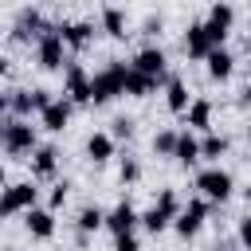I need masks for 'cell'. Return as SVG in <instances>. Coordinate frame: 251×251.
I'll list each match as a JSON object with an SVG mask.
<instances>
[{
  "mask_svg": "<svg viewBox=\"0 0 251 251\" xmlns=\"http://www.w3.org/2000/svg\"><path fill=\"white\" fill-rule=\"evenodd\" d=\"M196 188H200V196H204L208 204H224V200L235 192V180H231V173H227V169L208 165V169H200V173H196Z\"/></svg>",
  "mask_w": 251,
  "mask_h": 251,
  "instance_id": "cell-1",
  "label": "cell"
},
{
  "mask_svg": "<svg viewBox=\"0 0 251 251\" xmlns=\"http://www.w3.org/2000/svg\"><path fill=\"white\" fill-rule=\"evenodd\" d=\"M126 71H129V67L114 59L110 67H102L98 75H90V102H98V106H102V102L118 98V94H122V82H126Z\"/></svg>",
  "mask_w": 251,
  "mask_h": 251,
  "instance_id": "cell-2",
  "label": "cell"
},
{
  "mask_svg": "<svg viewBox=\"0 0 251 251\" xmlns=\"http://www.w3.org/2000/svg\"><path fill=\"white\" fill-rule=\"evenodd\" d=\"M35 59L43 71H59L63 67V35H59V24H47L43 35L35 39Z\"/></svg>",
  "mask_w": 251,
  "mask_h": 251,
  "instance_id": "cell-3",
  "label": "cell"
},
{
  "mask_svg": "<svg viewBox=\"0 0 251 251\" xmlns=\"http://www.w3.org/2000/svg\"><path fill=\"white\" fill-rule=\"evenodd\" d=\"M12 157H24V153H35V126L31 122H20V118H8V129H4V141H0Z\"/></svg>",
  "mask_w": 251,
  "mask_h": 251,
  "instance_id": "cell-4",
  "label": "cell"
},
{
  "mask_svg": "<svg viewBox=\"0 0 251 251\" xmlns=\"http://www.w3.org/2000/svg\"><path fill=\"white\" fill-rule=\"evenodd\" d=\"M208 212H212V204L204 200V196H196V200H188L180 212H176V220H173V227H176V235L180 239H192L200 227H204V220H208Z\"/></svg>",
  "mask_w": 251,
  "mask_h": 251,
  "instance_id": "cell-5",
  "label": "cell"
},
{
  "mask_svg": "<svg viewBox=\"0 0 251 251\" xmlns=\"http://www.w3.org/2000/svg\"><path fill=\"white\" fill-rule=\"evenodd\" d=\"M35 200H39V188H35L31 180H20V184H4V192H0V216H12V212H27V208H35Z\"/></svg>",
  "mask_w": 251,
  "mask_h": 251,
  "instance_id": "cell-6",
  "label": "cell"
},
{
  "mask_svg": "<svg viewBox=\"0 0 251 251\" xmlns=\"http://www.w3.org/2000/svg\"><path fill=\"white\" fill-rule=\"evenodd\" d=\"M165 63H169V59H165V51H161L157 43H149V47H141V51L133 55V63H129V67H133L137 75H145V78H153V82L161 86V82H169Z\"/></svg>",
  "mask_w": 251,
  "mask_h": 251,
  "instance_id": "cell-7",
  "label": "cell"
},
{
  "mask_svg": "<svg viewBox=\"0 0 251 251\" xmlns=\"http://www.w3.org/2000/svg\"><path fill=\"white\" fill-rule=\"evenodd\" d=\"M208 51H216V43L208 35V24L204 20L188 24V31H184V55L188 59H208Z\"/></svg>",
  "mask_w": 251,
  "mask_h": 251,
  "instance_id": "cell-8",
  "label": "cell"
},
{
  "mask_svg": "<svg viewBox=\"0 0 251 251\" xmlns=\"http://www.w3.org/2000/svg\"><path fill=\"white\" fill-rule=\"evenodd\" d=\"M63 82H67V102L71 106H82V102H90V75L78 67V63H71L67 67V75H63Z\"/></svg>",
  "mask_w": 251,
  "mask_h": 251,
  "instance_id": "cell-9",
  "label": "cell"
},
{
  "mask_svg": "<svg viewBox=\"0 0 251 251\" xmlns=\"http://www.w3.org/2000/svg\"><path fill=\"white\" fill-rule=\"evenodd\" d=\"M43 27H47V20H43V12H39V8H20L12 39H20V43H27V39H39V35H43Z\"/></svg>",
  "mask_w": 251,
  "mask_h": 251,
  "instance_id": "cell-10",
  "label": "cell"
},
{
  "mask_svg": "<svg viewBox=\"0 0 251 251\" xmlns=\"http://www.w3.org/2000/svg\"><path fill=\"white\" fill-rule=\"evenodd\" d=\"M137 216H141V212H137L129 200H122V204H114V208L106 212V224H102V227H110L114 235H129V231L137 227Z\"/></svg>",
  "mask_w": 251,
  "mask_h": 251,
  "instance_id": "cell-11",
  "label": "cell"
},
{
  "mask_svg": "<svg viewBox=\"0 0 251 251\" xmlns=\"http://www.w3.org/2000/svg\"><path fill=\"white\" fill-rule=\"evenodd\" d=\"M24 227L31 239H51L55 235V212L51 208H27L24 212Z\"/></svg>",
  "mask_w": 251,
  "mask_h": 251,
  "instance_id": "cell-12",
  "label": "cell"
},
{
  "mask_svg": "<svg viewBox=\"0 0 251 251\" xmlns=\"http://www.w3.org/2000/svg\"><path fill=\"white\" fill-rule=\"evenodd\" d=\"M71 114H75V106H71L67 98H55L47 110H39V122H43V129H51V133H63V129L71 126Z\"/></svg>",
  "mask_w": 251,
  "mask_h": 251,
  "instance_id": "cell-13",
  "label": "cell"
},
{
  "mask_svg": "<svg viewBox=\"0 0 251 251\" xmlns=\"http://www.w3.org/2000/svg\"><path fill=\"white\" fill-rule=\"evenodd\" d=\"M59 35H63V47H86L94 39V24L90 20H71V24H59Z\"/></svg>",
  "mask_w": 251,
  "mask_h": 251,
  "instance_id": "cell-14",
  "label": "cell"
},
{
  "mask_svg": "<svg viewBox=\"0 0 251 251\" xmlns=\"http://www.w3.org/2000/svg\"><path fill=\"white\" fill-rule=\"evenodd\" d=\"M165 106H169L173 114H184V110L192 106V94H188V82H184V78L169 75V82H165Z\"/></svg>",
  "mask_w": 251,
  "mask_h": 251,
  "instance_id": "cell-15",
  "label": "cell"
},
{
  "mask_svg": "<svg viewBox=\"0 0 251 251\" xmlns=\"http://www.w3.org/2000/svg\"><path fill=\"white\" fill-rule=\"evenodd\" d=\"M173 157H176L184 169H192V165L200 161V141H196L192 129H176V149H173Z\"/></svg>",
  "mask_w": 251,
  "mask_h": 251,
  "instance_id": "cell-16",
  "label": "cell"
},
{
  "mask_svg": "<svg viewBox=\"0 0 251 251\" xmlns=\"http://www.w3.org/2000/svg\"><path fill=\"white\" fill-rule=\"evenodd\" d=\"M114 149H118V145H114V137H110L106 129H94V133L86 137V157H90L94 165L110 161V157H114Z\"/></svg>",
  "mask_w": 251,
  "mask_h": 251,
  "instance_id": "cell-17",
  "label": "cell"
},
{
  "mask_svg": "<svg viewBox=\"0 0 251 251\" xmlns=\"http://www.w3.org/2000/svg\"><path fill=\"white\" fill-rule=\"evenodd\" d=\"M208 75L216 78V82H224V78H231V71H235V59H231V51L227 47H216V51H208Z\"/></svg>",
  "mask_w": 251,
  "mask_h": 251,
  "instance_id": "cell-18",
  "label": "cell"
},
{
  "mask_svg": "<svg viewBox=\"0 0 251 251\" xmlns=\"http://www.w3.org/2000/svg\"><path fill=\"white\" fill-rule=\"evenodd\" d=\"M55 161H59L55 145H35V153H31V176H55Z\"/></svg>",
  "mask_w": 251,
  "mask_h": 251,
  "instance_id": "cell-19",
  "label": "cell"
},
{
  "mask_svg": "<svg viewBox=\"0 0 251 251\" xmlns=\"http://www.w3.org/2000/svg\"><path fill=\"white\" fill-rule=\"evenodd\" d=\"M184 118H188V129H212V102L208 98H192V106L184 110Z\"/></svg>",
  "mask_w": 251,
  "mask_h": 251,
  "instance_id": "cell-20",
  "label": "cell"
},
{
  "mask_svg": "<svg viewBox=\"0 0 251 251\" xmlns=\"http://www.w3.org/2000/svg\"><path fill=\"white\" fill-rule=\"evenodd\" d=\"M157 90V82L153 78H145V75H137L133 67L126 71V82H122V94H129V98H149Z\"/></svg>",
  "mask_w": 251,
  "mask_h": 251,
  "instance_id": "cell-21",
  "label": "cell"
},
{
  "mask_svg": "<svg viewBox=\"0 0 251 251\" xmlns=\"http://www.w3.org/2000/svg\"><path fill=\"white\" fill-rule=\"evenodd\" d=\"M35 114V106H31V90H8V118H20V122H27Z\"/></svg>",
  "mask_w": 251,
  "mask_h": 251,
  "instance_id": "cell-22",
  "label": "cell"
},
{
  "mask_svg": "<svg viewBox=\"0 0 251 251\" xmlns=\"http://www.w3.org/2000/svg\"><path fill=\"white\" fill-rule=\"evenodd\" d=\"M227 145H231V141H227L224 133H204V141H200V157H208L212 165H220V157L227 153Z\"/></svg>",
  "mask_w": 251,
  "mask_h": 251,
  "instance_id": "cell-23",
  "label": "cell"
},
{
  "mask_svg": "<svg viewBox=\"0 0 251 251\" xmlns=\"http://www.w3.org/2000/svg\"><path fill=\"white\" fill-rule=\"evenodd\" d=\"M137 224H141V227H145L149 235H161L165 227H173V216H165L161 208H145V212L137 216Z\"/></svg>",
  "mask_w": 251,
  "mask_h": 251,
  "instance_id": "cell-24",
  "label": "cell"
},
{
  "mask_svg": "<svg viewBox=\"0 0 251 251\" xmlns=\"http://www.w3.org/2000/svg\"><path fill=\"white\" fill-rule=\"evenodd\" d=\"M75 224H78V235H90V231H98V227L106 224V212H102V208H94V204H86V208L78 212V220H75Z\"/></svg>",
  "mask_w": 251,
  "mask_h": 251,
  "instance_id": "cell-25",
  "label": "cell"
},
{
  "mask_svg": "<svg viewBox=\"0 0 251 251\" xmlns=\"http://www.w3.org/2000/svg\"><path fill=\"white\" fill-rule=\"evenodd\" d=\"M231 20H235V8H231V4H212L204 24H208V27H216V31H227V27H231Z\"/></svg>",
  "mask_w": 251,
  "mask_h": 251,
  "instance_id": "cell-26",
  "label": "cell"
},
{
  "mask_svg": "<svg viewBox=\"0 0 251 251\" xmlns=\"http://www.w3.org/2000/svg\"><path fill=\"white\" fill-rule=\"evenodd\" d=\"M102 27H106L114 39H122V35H126V12H122V8H102Z\"/></svg>",
  "mask_w": 251,
  "mask_h": 251,
  "instance_id": "cell-27",
  "label": "cell"
},
{
  "mask_svg": "<svg viewBox=\"0 0 251 251\" xmlns=\"http://www.w3.org/2000/svg\"><path fill=\"white\" fill-rule=\"evenodd\" d=\"M173 149H176V129H157L153 133V153L157 157H173Z\"/></svg>",
  "mask_w": 251,
  "mask_h": 251,
  "instance_id": "cell-28",
  "label": "cell"
},
{
  "mask_svg": "<svg viewBox=\"0 0 251 251\" xmlns=\"http://www.w3.org/2000/svg\"><path fill=\"white\" fill-rule=\"evenodd\" d=\"M153 208H161L165 216H173V220H176V212H180V196H176V188H161V192H157V200H153Z\"/></svg>",
  "mask_w": 251,
  "mask_h": 251,
  "instance_id": "cell-29",
  "label": "cell"
},
{
  "mask_svg": "<svg viewBox=\"0 0 251 251\" xmlns=\"http://www.w3.org/2000/svg\"><path fill=\"white\" fill-rule=\"evenodd\" d=\"M118 180H122V184H137V180H141V165H137V157H122V165H118Z\"/></svg>",
  "mask_w": 251,
  "mask_h": 251,
  "instance_id": "cell-30",
  "label": "cell"
},
{
  "mask_svg": "<svg viewBox=\"0 0 251 251\" xmlns=\"http://www.w3.org/2000/svg\"><path fill=\"white\" fill-rule=\"evenodd\" d=\"M235 239H239L243 251H251V216H239V224H235Z\"/></svg>",
  "mask_w": 251,
  "mask_h": 251,
  "instance_id": "cell-31",
  "label": "cell"
},
{
  "mask_svg": "<svg viewBox=\"0 0 251 251\" xmlns=\"http://www.w3.org/2000/svg\"><path fill=\"white\" fill-rule=\"evenodd\" d=\"M51 102H55V94H51L47 86H35V90H31V106H35V114H39V110H47Z\"/></svg>",
  "mask_w": 251,
  "mask_h": 251,
  "instance_id": "cell-32",
  "label": "cell"
},
{
  "mask_svg": "<svg viewBox=\"0 0 251 251\" xmlns=\"http://www.w3.org/2000/svg\"><path fill=\"white\" fill-rule=\"evenodd\" d=\"M67 196H71V184H67V180H63V184H55V188H51V200H47V204H51V212H55V208H63V204H67Z\"/></svg>",
  "mask_w": 251,
  "mask_h": 251,
  "instance_id": "cell-33",
  "label": "cell"
},
{
  "mask_svg": "<svg viewBox=\"0 0 251 251\" xmlns=\"http://www.w3.org/2000/svg\"><path fill=\"white\" fill-rule=\"evenodd\" d=\"M110 137H114V141H118V137H133V122H129V118H114Z\"/></svg>",
  "mask_w": 251,
  "mask_h": 251,
  "instance_id": "cell-34",
  "label": "cell"
},
{
  "mask_svg": "<svg viewBox=\"0 0 251 251\" xmlns=\"http://www.w3.org/2000/svg\"><path fill=\"white\" fill-rule=\"evenodd\" d=\"M114 251H141V243H137L133 231L129 235H114Z\"/></svg>",
  "mask_w": 251,
  "mask_h": 251,
  "instance_id": "cell-35",
  "label": "cell"
},
{
  "mask_svg": "<svg viewBox=\"0 0 251 251\" xmlns=\"http://www.w3.org/2000/svg\"><path fill=\"white\" fill-rule=\"evenodd\" d=\"M145 31H149V35H157V31H161V16H157V20H145Z\"/></svg>",
  "mask_w": 251,
  "mask_h": 251,
  "instance_id": "cell-36",
  "label": "cell"
},
{
  "mask_svg": "<svg viewBox=\"0 0 251 251\" xmlns=\"http://www.w3.org/2000/svg\"><path fill=\"white\" fill-rule=\"evenodd\" d=\"M0 118H8V90H0Z\"/></svg>",
  "mask_w": 251,
  "mask_h": 251,
  "instance_id": "cell-37",
  "label": "cell"
},
{
  "mask_svg": "<svg viewBox=\"0 0 251 251\" xmlns=\"http://www.w3.org/2000/svg\"><path fill=\"white\" fill-rule=\"evenodd\" d=\"M243 106L251 110V82H247V90H243Z\"/></svg>",
  "mask_w": 251,
  "mask_h": 251,
  "instance_id": "cell-38",
  "label": "cell"
},
{
  "mask_svg": "<svg viewBox=\"0 0 251 251\" xmlns=\"http://www.w3.org/2000/svg\"><path fill=\"white\" fill-rule=\"evenodd\" d=\"M4 180H8V169H4V161H0V188H4Z\"/></svg>",
  "mask_w": 251,
  "mask_h": 251,
  "instance_id": "cell-39",
  "label": "cell"
},
{
  "mask_svg": "<svg viewBox=\"0 0 251 251\" xmlns=\"http://www.w3.org/2000/svg\"><path fill=\"white\" fill-rule=\"evenodd\" d=\"M4 129H8V118H0V141H4Z\"/></svg>",
  "mask_w": 251,
  "mask_h": 251,
  "instance_id": "cell-40",
  "label": "cell"
},
{
  "mask_svg": "<svg viewBox=\"0 0 251 251\" xmlns=\"http://www.w3.org/2000/svg\"><path fill=\"white\" fill-rule=\"evenodd\" d=\"M4 71H8V59H4V55H0V75H4Z\"/></svg>",
  "mask_w": 251,
  "mask_h": 251,
  "instance_id": "cell-41",
  "label": "cell"
},
{
  "mask_svg": "<svg viewBox=\"0 0 251 251\" xmlns=\"http://www.w3.org/2000/svg\"><path fill=\"white\" fill-rule=\"evenodd\" d=\"M247 55H251V39H247Z\"/></svg>",
  "mask_w": 251,
  "mask_h": 251,
  "instance_id": "cell-42",
  "label": "cell"
},
{
  "mask_svg": "<svg viewBox=\"0 0 251 251\" xmlns=\"http://www.w3.org/2000/svg\"><path fill=\"white\" fill-rule=\"evenodd\" d=\"M247 27H251V20H247Z\"/></svg>",
  "mask_w": 251,
  "mask_h": 251,
  "instance_id": "cell-43",
  "label": "cell"
}]
</instances>
